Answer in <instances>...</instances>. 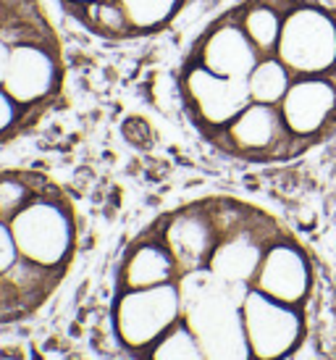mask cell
I'll use <instances>...</instances> for the list:
<instances>
[{
	"instance_id": "1",
	"label": "cell",
	"mask_w": 336,
	"mask_h": 360,
	"mask_svg": "<svg viewBox=\"0 0 336 360\" xmlns=\"http://www.w3.org/2000/svg\"><path fill=\"white\" fill-rule=\"evenodd\" d=\"M316 300V258L287 221L237 195H200L121 248L108 329L127 360H295Z\"/></svg>"
},
{
	"instance_id": "2",
	"label": "cell",
	"mask_w": 336,
	"mask_h": 360,
	"mask_svg": "<svg viewBox=\"0 0 336 360\" xmlns=\"http://www.w3.org/2000/svg\"><path fill=\"white\" fill-rule=\"evenodd\" d=\"M174 92L221 158H305L336 134V11L323 0L228 3L184 48Z\"/></svg>"
},
{
	"instance_id": "3",
	"label": "cell",
	"mask_w": 336,
	"mask_h": 360,
	"mask_svg": "<svg viewBox=\"0 0 336 360\" xmlns=\"http://www.w3.org/2000/svg\"><path fill=\"white\" fill-rule=\"evenodd\" d=\"M79 213L48 171L0 166V329L45 310L79 255Z\"/></svg>"
},
{
	"instance_id": "4",
	"label": "cell",
	"mask_w": 336,
	"mask_h": 360,
	"mask_svg": "<svg viewBox=\"0 0 336 360\" xmlns=\"http://www.w3.org/2000/svg\"><path fill=\"white\" fill-rule=\"evenodd\" d=\"M66 77L63 40L42 0H0V148L58 108Z\"/></svg>"
},
{
	"instance_id": "5",
	"label": "cell",
	"mask_w": 336,
	"mask_h": 360,
	"mask_svg": "<svg viewBox=\"0 0 336 360\" xmlns=\"http://www.w3.org/2000/svg\"><path fill=\"white\" fill-rule=\"evenodd\" d=\"M84 34L110 45L153 40L168 32L192 0H56Z\"/></svg>"
},
{
	"instance_id": "6",
	"label": "cell",
	"mask_w": 336,
	"mask_h": 360,
	"mask_svg": "<svg viewBox=\"0 0 336 360\" xmlns=\"http://www.w3.org/2000/svg\"><path fill=\"white\" fill-rule=\"evenodd\" d=\"M334 221H336V208H334Z\"/></svg>"
}]
</instances>
